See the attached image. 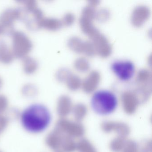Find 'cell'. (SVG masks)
Masks as SVG:
<instances>
[{
    "instance_id": "83f0119b",
    "label": "cell",
    "mask_w": 152,
    "mask_h": 152,
    "mask_svg": "<svg viewBox=\"0 0 152 152\" xmlns=\"http://www.w3.org/2000/svg\"><path fill=\"white\" fill-rule=\"evenodd\" d=\"M4 33H5V31H4V29H3L2 26L0 24V35Z\"/></svg>"
},
{
    "instance_id": "ac0fdd59",
    "label": "cell",
    "mask_w": 152,
    "mask_h": 152,
    "mask_svg": "<svg viewBox=\"0 0 152 152\" xmlns=\"http://www.w3.org/2000/svg\"><path fill=\"white\" fill-rule=\"evenodd\" d=\"M59 104L63 115H69L72 109V99L67 96H64L60 98Z\"/></svg>"
},
{
    "instance_id": "5b68a950",
    "label": "cell",
    "mask_w": 152,
    "mask_h": 152,
    "mask_svg": "<svg viewBox=\"0 0 152 152\" xmlns=\"http://www.w3.org/2000/svg\"><path fill=\"white\" fill-rule=\"evenodd\" d=\"M23 11L20 8H8L5 10L0 15V24L5 32L11 34L13 26L17 20H22Z\"/></svg>"
},
{
    "instance_id": "d4e9b609",
    "label": "cell",
    "mask_w": 152,
    "mask_h": 152,
    "mask_svg": "<svg viewBox=\"0 0 152 152\" xmlns=\"http://www.w3.org/2000/svg\"><path fill=\"white\" fill-rule=\"evenodd\" d=\"M72 72L67 68L59 69L56 74V78L58 81L64 83L66 80Z\"/></svg>"
},
{
    "instance_id": "ffe728a7",
    "label": "cell",
    "mask_w": 152,
    "mask_h": 152,
    "mask_svg": "<svg viewBox=\"0 0 152 152\" xmlns=\"http://www.w3.org/2000/svg\"><path fill=\"white\" fill-rule=\"evenodd\" d=\"M75 68L81 72H86L89 70L90 67L89 62L84 58H79L75 61L74 64Z\"/></svg>"
},
{
    "instance_id": "ba28073f",
    "label": "cell",
    "mask_w": 152,
    "mask_h": 152,
    "mask_svg": "<svg viewBox=\"0 0 152 152\" xmlns=\"http://www.w3.org/2000/svg\"><path fill=\"white\" fill-rule=\"evenodd\" d=\"M101 129L107 133L114 132L119 137H125L129 135L130 129L128 125L124 123L113 121H104L101 124Z\"/></svg>"
},
{
    "instance_id": "d6986e66",
    "label": "cell",
    "mask_w": 152,
    "mask_h": 152,
    "mask_svg": "<svg viewBox=\"0 0 152 152\" xmlns=\"http://www.w3.org/2000/svg\"><path fill=\"white\" fill-rule=\"evenodd\" d=\"M76 149L79 152H97L94 146L85 139H82L77 143Z\"/></svg>"
},
{
    "instance_id": "e0dca14e",
    "label": "cell",
    "mask_w": 152,
    "mask_h": 152,
    "mask_svg": "<svg viewBox=\"0 0 152 152\" xmlns=\"http://www.w3.org/2000/svg\"><path fill=\"white\" fill-rule=\"evenodd\" d=\"M69 89L76 91L81 86L82 82L79 76L71 73L66 80L65 82Z\"/></svg>"
},
{
    "instance_id": "7402d4cb",
    "label": "cell",
    "mask_w": 152,
    "mask_h": 152,
    "mask_svg": "<svg viewBox=\"0 0 152 152\" xmlns=\"http://www.w3.org/2000/svg\"><path fill=\"white\" fill-rule=\"evenodd\" d=\"M19 2H21L23 5V8L22 10L25 13H31L38 8L37 2L33 0H28Z\"/></svg>"
},
{
    "instance_id": "f1b7e54d",
    "label": "cell",
    "mask_w": 152,
    "mask_h": 152,
    "mask_svg": "<svg viewBox=\"0 0 152 152\" xmlns=\"http://www.w3.org/2000/svg\"><path fill=\"white\" fill-rule=\"evenodd\" d=\"M2 84H3V81L2 79L0 77V88L2 87Z\"/></svg>"
},
{
    "instance_id": "603a6c76",
    "label": "cell",
    "mask_w": 152,
    "mask_h": 152,
    "mask_svg": "<svg viewBox=\"0 0 152 152\" xmlns=\"http://www.w3.org/2000/svg\"><path fill=\"white\" fill-rule=\"evenodd\" d=\"M77 144L72 138L67 136L64 140V149L66 152H73L76 149Z\"/></svg>"
},
{
    "instance_id": "7a4b0ae2",
    "label": "cell",
    "mask_w": 152,
    "mask_h": 152,
    "mask_svg": "<svg viewBox=\"0 0 152 152\" xmlns=\"http://www.w3.org/2000/svg\"><path fill=\"white\" fill-rule=\"evenodd\" d=\"M91 106L97 114L109 115L116 110L118 106V99L115 94L111 91L100 90L92 95Z\"/></svg>"
},
{
    "instance_id": "7c38bea8",
    "label": "cell",
    "mask_w": 152,
    "mask_h": 152,
    "mask_svg": "<svg viewBox=\"0 0 152 152\" xmlns=\"http://www.w3.org/2000/svg\"><path fill=\"white\" fill-rule=\"evenodd\" d=\"M101 76L97 71H92L82 83L83 91L87 93H91L97 88L100 82Z\"/></svg>"
},
{
    "instance_id": "6da1fadb",
    "label": "cell",
    "mask_w": 152,
    "mask_h": 152,
    "mask_svg": "<svg viewBox=\"0 0 152 152\" xmlns=\"http://www.w3.org/2000/svg\"><path fill=\"white\" fill-rule=\"evenodd\" d=\"M20 120L23 127L26 131L31 133H40L49 126L51 114L45 105L33 104L23 111Z\"/></svg>"
},
{
    "instance_id": "8fae6325",
    "label": "cell",
    "mask_w": 152,
    "mask_h": 152,
    "mask_svg": "<svg viewBox=\"0 0 152 152\" xmlns=\"http://www.w3.org/2000/svg\"><path fill=\"white\" fill-rule=\"evenodd\" d=\"M63 131L71 137H80L83 136L85 129L83 125L78 122L64 120L62 122Z\"/></svg>"
},
{
    "instance_id": "8992f818",
    "label": "cell",
    "mask_w": 152,
    "mask_h": 152,
    "mask_svg": "<svg viewBox=\"0 0 152 152\" xmlns=\"http://www.w3.org/2000/svg\"><path fill=\"white\" fill-rule=\"evenodd\" d=\"M68 47L76 53L92 56L96 54L92 42L84 41L77 37H72L68 40Z\"/></svg>"
},
{
    "instance_id": "2e32d148",
    "label": "cell",
    "mask_w": 152,
    "mask_h": 152,
    "mask_svg": "<svg viewBox=\"0 0 152 152\" xmlns=\"http://www.w3.org/2000/svg\"><path fill=\"white\" fill-rule=\"evenodd\" d=\"M72 112L75 119L77 122H80L83 120L87 115V107L83 104H77L73 107Z\"/></svg>"
},
{
    "instance_id": "277c9868",
    "label": "cell",
    "mask_w": 152,
    "mask_h": 152,
    "mask_svg": "<svg viewBox=\"0 0 152 152\" xmlns=\"http://www.w3.org/2000/svg\"><path fill=\"white\" fill-rule=\"evenodd\" d=\"M111 68L117 78L122 81L129 80L135 74V65L129 60L114 61L111 64Z\"/></svg>"
},
{
    "instance_id": "4316f807",
    "label": "cell",
    "mask_w": 152,
    "mask_h": 152,
    "mask_svg": "<svg viewBox=\"0 0 152 152\" xmlns=\"http://www.w3.org/2000/svg\"><path fill=\"white\" fill-rule=\"evenodd\" d=\"M109 15V12L106 10H101L99 12L96 11L95 18L96 17V18H97L99 20H101L103 21L106 20L107 18H108Z\"/></svg>"
},
{
    "instance_id": "52a82bcc",
    "label": "cell",
    "mask_w": 152,
    "mask_h": 152,
    "mask_svg": "<svg viewBox=\"0 0 152 152\" xmlns=\"http://www.w3.org/2000/svg\"><path fill=\"white\" fill-rule=\"evenodd\" d=\"M91 39L96 54H98L103 58L107 57L111 55L112 51V46L104 35L99 32Z\"/></svg>"
},
{
    "instance_id": "9a60e30c",
    "label": "cell",
    "mask_w": 152,
    "mask_h": 152,
    "mask_svg": "<svg viewBox=\"0 0 152 152\" xmlns=\"http://www.w3.org/2000/svg\"><path fill=\"white\" fill-rule=\"evenodd\" d=\"M38 67L39 64L35 58L29 56L23 58V70L26 74H33L37 71Z\"/></svg>"
},
{
    "instance_id": "30bf717a",
    "label": "cell",
    "mask_w": 152,
    "mask_h": 152,
    "mask_svg": "<svg viewBox=\"0 0 152 152\" xmlns=\"http://www.w3.org/2000/svg\"><path fill=\"white\" fill-rule=\"evenodd\" d=\"M150 15V10L147 7L143 5L137 6L132 14V23L136 27L141 26L148 19Z\"/></svg>"
},
{
    "instance_id": "5bb4252c",
    "label": "cell",
    "mask_w": 152,
    "mask_h": 152,
    "mask_svg": "<svg viewBox=\"0 0 152 152\" xmlns=\"http://www.w3.org/2000/svg\"><path fill=\"white\" fill-rule=\"evenodd\" d=\"M61 20L52 18H43L39 23V28L49 31H57L62 26Z\"/></svg>"
},
{
    "instance_id": "cb8c5ba5",
    "label": "cell",
    "mask_w": 152,
    "mask_h": 152,
    "mask_svg": "<svg viewBox=\"0 0 152 152\" xmlns=\"http://www.w3.org/2000/svg\"><path fill=\"white\" fill-rule=\"evenodd\" d=\"M139 147L137 144L133 140H129L125 142L123 148L122 152H138Z\"/></svg>"
},
{
    "instance_id": "484cf974",
    "label": "cell",
    "mask_w": 152,
    "mask_h": 152,
    "mask_svg": "<svg viewBox=\"0 0 152 152\" xmlns=\"http://www.w3.org/2000/svg\"><path fill=\"white\" fill-rule=\"evenodd\" d=\"M75 18L74 15L71 13H67L66 14L62 20H61L62 25L68 26L71 25L74 22Z\"/></svg>"
},
{
    "instance_id": "4fadbf2b",
    "label": "cell",
    "mask_w": 152,
    "mask_h": 152,
    "mask_svg": "<svg viewBox=\"0 0 152 152\" xmlns=\"http://www.w3.org/2000/svg\"><path fill=\"white\" fill-rule=\"evenodd\" d=\"M14 58L12 49L4 41L0 40V62L7 64H10Z\"/></svg>"
},
{
    "instance_id": "3957f363",
    "label": "cell",
    "mask_w": 152,
    "mask_h": 152,
    "mask_svg": "<svg viewBox=\"0 0 152 152\" xmlns=\"http://www.w3.org/2000/svg\"><path fill=\"white\" fill-rule=\"evenodd\" d=\"M12 39V51L15 58H23L28 56L33 48V43L26 34L19 31H13L11 34Z\"/></svg>"
},
{
    "instance_id": "9c48e42d",
    "label": "cell",
    "mask_w": 152,
    "mask_h": 152,
    "mask_svg": "<svg viewBox=\"0 0 152 152\" xmlns=\"http://www.w3.org/2000/svg\"><path fill=\"white\" fill-rule=\"evenodd\" d=\"M123 108L124 112L129 115L134 113L137 110L139 103L133 91H126L121 96Z\"/></svg>"
},
{
    "instance_id": "44dd1931",
    "label": "cell",
    "mask_w": 152,
    "mask_h": 152,
    "mask_svg": "<svg viewBox=\"0 0 152 152\" xmlns=\"http://www.w3.org/2000/svg\"><path fill=\"white\" fill-rule=\"evenodd\" d=\"M126 141L125 137L118 136L111 141L110 144V149L113 152H121Z\"/></svg>"
}]
</instances>
